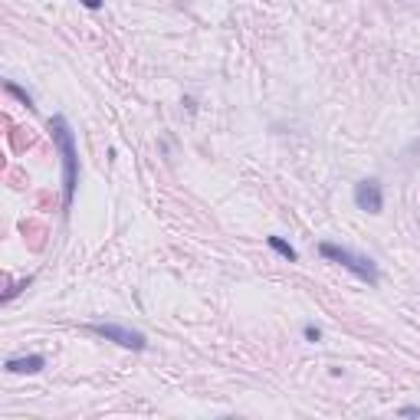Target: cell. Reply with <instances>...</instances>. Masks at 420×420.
Segmentation results:
<instances>
[{"mask_svg": "<svg viewBox=\"0 0 420 420\" xmlns=\"http://www.w3.org/2000/svg\"><path fill=\"white\" fill-rule=\"evenodd\" d=\"M49 135H53V144H56L59 158H63V207H73V197H76V184H79V154H76V135L69 128V122L63 115H53L49 118Z\"/></svg>", "mask_w": 420, "mask_h": 420, "instance_id": "1", "label": "cell"}, {"mask_svg": "<svg viewBox=\"0 0 420 420\" xmlns=\"http://www.w3.org/2000/svg\"><path fill=\"white\" fill-rule=\"evenodd\" d=\"M319 253L325 259L338 263V266H345L348 273H354L358 279H364L368 286H378V266H374L371 257H362V253H354L348 247H338V243H319Z\"/></svg>", "mask_w": 420, "mask_h": 420, "instance_id": "2", "label": "cell"}, {"mask_svg": "<svg viewBox=\"0 0 420 420\" xmlns=\"http://www.w3.org/2000/svg\"><path fill=\"white\" fill-rule=\"evenodd\" d=\"M89 332L99 335V338H105V342H115V345H122V348H132V352H144V348H148V338H144L142 332L128 328V325L96 322V325H89Z\"/></svg>", "mask_w": 420, "mask_h": 420, "instance_id": "3", "label": "cell"}, {"mask_svg": "<svg viewBox=\"0 0 420 420\" xmlns=\"http://www.w3.org/2000/svg\"><path fill=\"white\" fill-rule=\"evenodd\" d=\"M354 204H358V210H364V214H381V210H384L381 181L368 178V181H358V184H354Z\"/></svg>", "mask_w": 420, "mask_h": 420, "instance_id": "4", "label": "cell"}, {"mask_svg": "<svg viewBox=\"0 0 420 420\" xmlns=\"http://www.w3.org/2000/svg\"><path fill=\"white\" fill-rule=\"evenodd\" d=\"M43 368H47L43 354H23V358H7L4 362V371H10V374H37Z\"/></svg>", "mask_w": 420, "mask_h": 420, "instance_id": "5", "label": "cell"}, {"mask_svg": "<svg viewBox=\"0 0 420 420\" xmlns=\"http://www.w3.org/2000/svg\"><path fill=\"white\" fill-rule=\"evenodd\" d=\"M266 243H269V249H276L279 257L289 259V263H296V259H299V253H296L292 247H289L286 240H279V237H266Z\"/></svg>", "mask_w": 420, "mask_h": 420, "instance_id": "6", "label": "cell"}, {"mask_svg": "<svg viewBox=\"0 0 420 420\" xmlns=\"http://www.w3.org/2000/svg\"><path fill=\"white\" fill-rule=\"evenodd\" d=\"M4 89H7L10 96H17V99H20V102L27 105V109H37V105H33V99H30V92H23V89H20V86H17V82H4Z\"/></svg>", "mask_w": 420, "mask_h": 420, "instance_id": "7", "label": "cell"}, {"mask_svg": "<svg viewBox=\"0 0 420 420\" xmlns=\"http://www.w3.org/2000/svg\"><path fill=\"white\" fill-rule=\"evenodd\" d=\"M306 342H322V332L315 325H306Z\"/></svg>", "mask_w": 420, "mask_h": 420, "instance_id": "8", "label": "cell"}, {"mask_svg": "<svg viewBox=\"0 0 420 420\" xmlns=\"http://www.w3.org/2000/svg\"><path fill=\"white\" fill-rule=\"evenodd\" d=\"M404 417H420V407H404Z\"/></svg>", "mask_w": 420, "mask_h": 420, "instance_id": "9", "label": "cell"}, {"mask_svg": "<svg viewBox=\"0 0 420 420\" xmlns=\"http://www.w3.org/2000/svg\"><path fill=\"white\" fill-rule=\"evenodd\" d=\"M82 4H86L89 10H99V7H102V4H105V0H82Z\"/></svg>", "mask_w": 420, "mask_h": 420, "instance_id": "10", "label": "cell"}]
</instances>
